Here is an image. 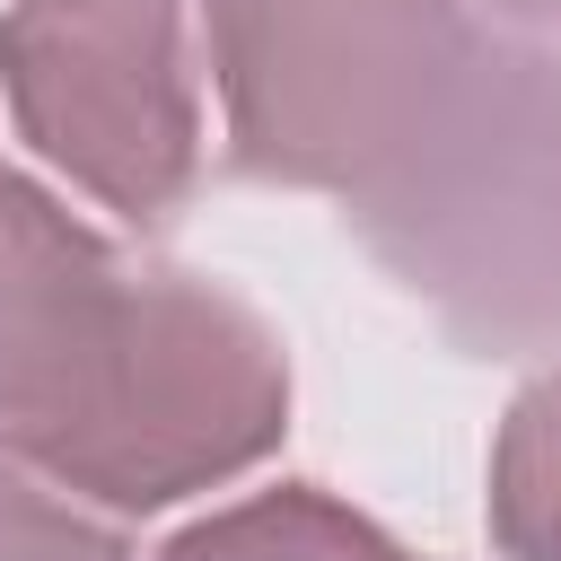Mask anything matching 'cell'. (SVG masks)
Wrapping results in <instances>:
<instances>
[{"label": "cell", "mask_w": 561, "mask_h": 561, "mask_svg": "<svg viewBox=\"0 0 561 561\" xmlns=\"http://www.w3.org/2000/svg\"><path fill=\"white\" fill-rule=\"evenodd\" d=\"M0 175H9V167H0Z\"/></svg>", "instance_id": "obj_9"}, {"label": "cell", "mask_w": 561, "mask_h": 561, "mask_svg": "<svg viewBox=\"0 0 561 561\" xmlns=\"http://www.w3.org/2000/svg\"><path fill=\"white\" fill-rule=\"evenodd\" d=\"M158 561H412V552L324 482H272L193 517Z\"/></svg>", "instance_id": "obj_5"}, {"label": "cell", "mask_w": 561, "mask_h": 561, "mask_svg": "<svg viewBox=\"0 0 561 561\" xmlns=\"http://www.w3.org/2000/svg\"><path fill=\"white\" fill-rule=\"evenodd\" d=\"M491 26H517V35H561V0H482Z\"/></svg>", "instance_id": "obj_8"}, {"label": "cell", "mask_w": 561, "mask_h": 561, "mask_svg": "<svg viewBox=\"0 0 561 561\" xmlns=\"http://www.w3.org/2000/svg\"><path fill=\"white\" fill-rule=\"evenodd\" d=\"M280 438L289 351L237 289L0 175V456L114 517H158Z\"/></svg>", "instance_id": "obj_1"}, {"label": "cell", "mask_w": 561, "mask_h": 561, "mask_svg": "<svg viewBox=\"0 0 561 561\" xmlns=\"http://www.w3.org/2000/svg\"><path fill=\"white\" fill-rule=\"evenodd\" d=\"M342 219L456 351H561V35L482 26L403 149L342 193Z\"/></svg>", "instance_id": "obj_2"}, {"label": "cell", "mask_w": 561, "mask_h": 561, "mask_svg": "<svg viewBox=\"0 0 561 561\" xmlns=\"http://www.w3.org/2000/svg\"><path fill=\"white\" fill-rule=\"evenodd\" d=\"M0 561H131V543L105 517H88L61 482L0 456Z\"/></svg>", "instance_id": "obj_7"}, {"label": "cell", "mask_w": 561, "mask_h": 561, "mask_svg": "<svg viewBox=\"0 0 561 561\" xmlns=\"http://www.w3.org/2000/svg\"><path fill=\"white\" fill-rule=\"evenodd\" d=\"M0 96L18 140L140 237L202 193L210 131L184 0H9Z\"/></svg>", "instance_id": "obj_4"}, {"label": "cell", "mask_w": 561, "mask_h": 561, "mask_svg": "<svg viewBox=\"0 0 561 561\" xmlns=\"http://www.w3.org/2000/svg\"><path fill=\"white\" fill-rule=\"evenodd\" d=\"M482 526L500 561H561V359L526 377L500 412Z\"/></svg>", "instance_id": "obj_6"}, {"label": "cell", "mask_w": 561, "mask_h": 561, "mask_svg": "<svg viewBox=\"0 0 561 561\" xmlns=\"http://www.w3.org/2000/svg\"><path fill=\"white\" fill-rule=\"evenodd\" d=\"M228 167L289 193H351L438 105L482 18L465 0H193Z\"/></svg>", "instance_id": "obj_3"}]
</instances>
